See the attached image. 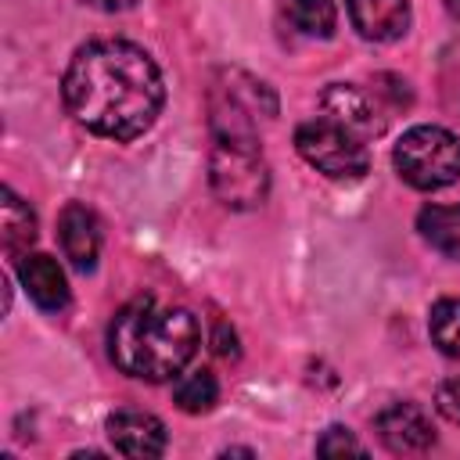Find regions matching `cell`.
Returning <instances> with one entry per match:
<instances>
[{
	"instance_id": "cell-9",
	"label": "cell",
	"mask_w": 460,
	"mask_h": 460,
	"mask_svg": "<svg viewBox=\"0 0 460 460\" xmlns=\"http://www.w3.org/2000/svg\"><path fill=\"white\" fill-rule=\"evenodd\" d=\"M58 241L65 248V259L79 270V273H90L97 266V255H101V226H97V216L79 205V201H68L58 216Z\"/></svg>"
},
{
	"instance_id": "cell-13",
	"label": "cell",
	"mask_w": 460,
	"mask_h": 460,
	"mask_svg": "<svg viewBox=\"0 0 460 460\" xmlns=\"http://www.w3.org/2000/svg\"><path fill=\"white\" fill-rule=\"evenodd\" d=\"M0 226H4V248L11 255H25L29 244L36 241V212L11 187H4V219H0Z\"/></svg>"
},
{
	"instance_id": "cell-3",
	"label": "cell",
	"mask_w": 460,
	"mask_h": 460,
	"mask_svg": "<svg viewBox=\"0 0 460 460\" xmlns=\"http://www.w3.org/2000/svg\"><path fill=\"white\" fill-rule=\"evenodd\" d=\"M208 180L216 198L226 208H259L270 194V165L262 158L259 137L252 122L212 119V151H208Z\"/></svg>"
},
{
	"instance_id": "cell-10",
	"label": "cell",
	"mask_w": 460,
	"mask_h": 460,
	"mask_svg": "<svg viewBox=\"0 0 460 460\" xmlns=\"http://www.w3.org/2000/svg\"><path fill=\"white\" fill-rule=\"evenodd\" d=\"M25 295L47 309V313H58L68 305V280H65V270L58 266L54 255H43V252H25L18 255V266H14Z\"/></svg>"
},
{
	"instance_id": "cell-5",
	"label": "cell",
	"mask_w": 460,
	"mask_h": 460,
	"mask_svg": "<svg viewBox=\"0 0 460 460\" xmlns=\"http://www.w3.org/2000/svg\"><path fill=\"white\" fill-rule=\"evenodd\" d=\"M295 147L327 180H363L370 169L367 140L327 115L302 122L295 129Z\"/></svg>"
},
{
	"instance_id": "cell-15",
	"label": "cell",
	"mask_w": 460,
	"mask_h": 460,
	"mask_svg": "<svg viewBox=\"0 0 460 460\" xmlns=\"http://www.w3.org/2000/svg\"><path fill=\"white\" fill-rule=\"evenodd\" d=\"M172 399L183 413H208L216 402H219V381L212 370L198 367V370H187L176 377V388H172Z\"/></svg>"
},
{
	"instance_id": "cell-14",
	"label": "cell",
	"mask_w": 460,
	"mask_h": 460,
	"mask_svg": "<svg viewBox=\"0 0 460 460\" xmlns=\"http://www.w3.org/2000/svg\"><path fill=\"white\" fill-rule=\"evenodd\" d=\"M280 11L305 36H316V40L334 36V25H338L334 0H280Z\"/></svg>"
},
{
	"instance_id": "cell-18",
	"label": "cell",
	"mask_w": 460,
	"mask_h": 460,
	"mask_svg": "<svg viewBox=\"0 0 460 460\" xmlns=\"http://www.w3.org/2000/svg\"><path fill=\"white\" fill-rule=\"evenodd\" d=\"M435 410H438L446 420L460 424V374H456V377H446V381L438 385V392H435Z\"/></svg>"
},
{
	"instance_id": "cell-20",
	"label": "cell",
	"mask_w": 460,
	"mask_h": 460,
	"mask_svg": "<svg viewBox=\"0 0 460 460\" xmlns=\"http://www.w3.org/2000/svg\"><path fill=\"white\" fill-rule=\"evenodd\" d=\"M86 4H93V7H101V11H129L137 0H86Z\"/></svg>"
},
{
	"instance_id": "cell-4",
	"label": "cell",
	"mask_w": 460,
	"mask_h": 460,
	"mask_svg": "<svg viewBox=\"0 0 460 460\" xmlns=\"http://www.w3.org/2000/svg\"><path fill=\"white\" fill-rule=\"evenodd\" d=\"M392 162L413 190H442L460 180V140L442 126H413L395 140Z\"/></svg>"
},
{
	"instance_id": "cell-19",
	"label": "cell",
	"mask_w": 460,
	"mask_h": 460,
	"mask_svg": "<svg viewBox=\"0 0 460 460\" xmlns=\"http://www.w3.org/2000/svg\"><path fill=\"white\" fill-rule=\"evenodd\" d=\"M212 352H216L219 359H237V356H241L237 334H234V327H230L226 320H216V327H212Z\"/></svg>"
},
{
	"instance_id": "cell-11",
	"label": "cell",
	"mask_w": 460,
	"mask_h": 460,
	"mask_svg": "<svg viewBox=\"0 0 460 460\" xmlns=\"http://www.w3.org/2000/svg\"><path fill=\"white\" fill-rule=\"evenodd\" d=\"M345 7L363 40L392 43L410 29V0H345Z\"/></svg>"
},
{
	"instance_id": "cell-17",
	"label": "cell",
	"mask_w": 460,
	"mask_h": 460,
	"mask_svg": "<svg viewBox=\"0 0 460 460\" xmlns=\"http://www.w3.org/2000/svg\"><path fill=\"white\" fill-rule=\"evenodd\" d=\"M316 453H320V456H345V453L363 456L367 449H363V442H356V435H352L349 428L331 424V428H327V431L316 438Z\"/></svg>"
},
{
	"instance_id": "cell-8",
	"label": "cell",
	"mask_w": 460,
	"mask_h": 460,
	"mask_svg": "<svg viewBox=\"0 0 460 460\" xmlns=\"http://www.w3.org/2000/svg\"><path fill=\"white\" fill-rule=\"evenodd\" d=\"M374 424L392 453H424L435 446V428L417 402H392L377 413Z\"/></svg>"
},
{
	"instance_id": "cell-12",
	"label": "cell",
	"mask_w": 460,
	"mask_h": 460,
	"mask_svg": "<svg viewBox=\"0 0 460 460\" xmlns=\"http://www.w3.org/2000/svg\"><path fill=\"white\" fill-rule=\"evenodd\" d=\"M417 230L435 252L460 259V205H424L417 212Z\"/></svg>"
},
{
	"instance_id": "cell-1",
	"label": "cell",
	"mask_w": 460,
	"mask_h": 460,
	"mask_svg": "<svg viewBox=\"0 0 460 460\" xmlns=\"http://www.w3.org/2000/svg\"><path fill=\"white\" fill-rule=\"evenodd\" d=\"M61 93L72 119L108 140L144 137L165 104L155 58L129 40L83 43L65 68Z\"/></svg>"
},
{
	"instance_id": "cell-7",
	"label": "cell",
	"mask_w": 460,
	"mask_h": 460,
	"mask_svg": "<svg viewBox=\"0 0 460 460\" xmlns=\"http://www.w3.org/2000/svg\"><path fill=\"white\" fill-rule=\"evenodd\" d=\"M108 442L122 456H162L165 453V424L144 410H115L104 420Z\"/></svg>"
},
{
	"instance_id": "cell-21",
	"label": "cell",
	"mask_w": 460,
	"mask_h": 460,
	"mask_svg": "<svg viewBox=\"0 0 460 460\" xmlns=\"http://www.w3.org/2000/svg\"><path fill=\"white\" fill-rule=\"evenodd\" d=\"M446 7H449L453 18H460V0H446Z\"/></svg>"
},
{
	"instance_id": "cell-6",
	"label": "cell",
	"mask_w": 460,
	"mask_h": 460,
	"mask_svg": "<svg viewBox=\"0 0 460 460\" xmlns=\"http://www.w3.org/2000/svg\"><path fill=\"white\" fill-rule=\"evenodd\" d=\"M320 108H323L327 119L341 122L345 129H352L363 140L385 133V111H381L377 97L370 90L356 86V83H331L320 93Z\"/></svg>"
},
{
	"instance_id": "cell-2",
	"label": "cell",
	"mask_w": 460,
	"mask_h": 460,
	"mask_svg": "<svg viewBox=\"0 0 460 460\" xmlns=\"http://www.w3.org/2000/svg\"><path fill=\"white\" fill-rule=\"evenodd\" d=\"M201 341L198 316L183 305H165L151 295L126 302L108 327L111 363L140 381H172L194 359Z\"/></svg>"
},
{
	"instance_id": "cell-16",
	"label": "cell",
	"mask_w": 460,
	"mask_h": 460,
	"mask_svg": "<svg viewBox=\"0 0 460 460\" xmlns=\"http://www.w3.org/2000/svg\"><path fill=\"white\" fill-rule=\"evenodd\" d=\"M428 331H431V341L460 359V298H438L431 305V316H428Z\"/></svg>"
}]
</instances>
